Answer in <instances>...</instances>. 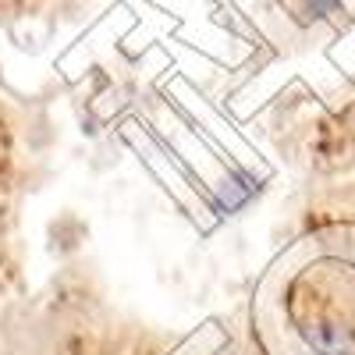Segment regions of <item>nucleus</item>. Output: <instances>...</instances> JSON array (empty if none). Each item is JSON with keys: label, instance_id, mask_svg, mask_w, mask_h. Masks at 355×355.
<instances>
[{"label": "nucleus", "instance_id": "1", "mask_svg": "<svg viewBox=\"0 0 355 355\" xmlns=\"http://www.w3.org/2000/svg\"><path fill=\"white\" fill-rule=\"evenodd\" d=\"M252 192H256L252 178H245V174H234V178H227V182L220 185V192H217V206L231 214V210H239V206H242Z\"/></svg>", "mask_w": 355, "mask_h": 355}, {"label": "nucleus", "instance_id": "2", "mask_svg": "<svg viewBox=\"0 0 355 355\" xmlns=\"http://www.w3.org/2000/svg\"><path fill=\"white\" fill-rule=\"evenodd\" d=\"M331 4H334V0H313V11H316V15H320V11H327V8H331Z\"/></svg>", "mask_w": 355, "mask_h": 355}]
</instances>
